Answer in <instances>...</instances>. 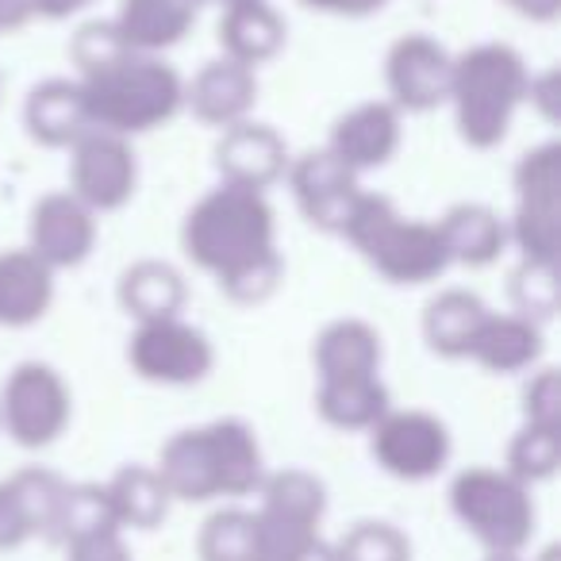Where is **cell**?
Returning <instances> with one entry per match:
<instances>
[{
    "mask_svg": "<svg viewBox=\"0 0 561 561\" xmlns=\"http://www.w3.org/2000/svg\"><path fill=\"white\" fill-rule=\"evenodd\" d=\"M181 250L234 305H262L285 273L270 196L224 181L185 211Z\"/></svg>",
    "mask_w": 561,
    "mask_h": 561,
    "instance_id": "1",
    "label": "cell"
},
{
    "mask_svg": "<svg viewBox=\"0 0 561 561\" xmlns=\"http://www.w3.org/2000/svg\"><path fill=\"white\" fill-rule=\"evenodd\" d=\"M170 500L211 504V500L254 496L265 481V454L257 431L242 420H211L185 427L162 446L154 461Z\"/></svg>",
    "mask_w": 561,
    "mask_h": 561,
    "instance_id": "2",
    "label": "cell"
},
{
    "mask_svg": "<svg viewBox=\"0 0 561 561\" xmlns=\"http://www.w3.org/2000/svg\"><path fill=\"white\" fill-rule=\"evenodd\" d=\"M89 124L101 131L147 135L165 127L185 108V78L158 55H116L112 62L78 73Z\"/></svg>",
    "mask_w": 561,
    "mask_h": 561,
    "instance_id": "3",
    "label": "cell"
},
{
    "mask_svg": "<svg viewBox=\"0 0 561 561\" xmlns=\"http://www.w3.org/2000/svg\"><path fill=\"white\" fill-rule=\"evenodd\" d=\"M527 62L507 43H477L454 55L450 93L458 139L473 150H492L507 139L523 101H527Z\"/></svg>",
    "mask_w": 561,
    "mask_h": 561,
    "instance_id": "4",
    "label": "cell"
},
{
    "mask_svg": "<svg viewBox=\"0 0 561 561\" xmlns=\"http://www.w3.org/2000/svg\"><path fill=\"white\" fill-rule=\"evenodd\" d=\"M339 234L358 250V257L377 277L400 289L431 285L450 270L435 219L404 216L389 196L369 193V188H362Z\"/></svg>",
    "mask_w": 561,
    "mask_h": 561,
    "instance_id": "5",
    "label": "cell"
},
{
    "mask_svg": "<svg viewBox=\"0 0 561 561\" xmlns=\"http://www.w3.org/2000/svg\"><path fill=\"white\" fill-rule=\"evenodd\" d=\"M446 496L454 519L484 546V553H527L535 542V496L504 466H466Z\"/></svg>",
    "mask_w": 561,
    "mask_h": 561,
    "instance_id": "6",
    "label": "cell"
},
{
    "mask_svg": "<svg viewBox=\"0 0 561 561\" xmlns=\"http://www.w3.org/2000/svg\"><path fill=\"white\" fill-rule=\"evenodd\" d=\"M507 250L523 262L558 265L561 250V142H538L512 170Z\"/></svg>",
    "mask_w": 561,
    "mask_h": 561,
    "instance_id": "7",
    "label": "cell"
},
{
    "mask_svg": "<svg viewBox=\"0 0 561 561\" xmlns=\"http://www.w3.org/2000/svg\"><path fill=\"white\" fill-rule=\"evenodd\" d=\"M257 561H293L323 538L328 484L308 469H277L257 484Z\"/></svg>",
    "mask_w": 561,
    "mask_h": 561,
    "instance_id": "8",
    "label": "cell"
},
{
    "mask_svg": "<svg viewBox=\"0 0 561 561\" xmlns=\"http://www.w3.org/2000/svg\"><path fill=\"white\" fill-rule=\"evenodd\" d=\"M73 420V392L47 362H20L0 385V431L20 450H47Z\"/></svg>",
    "mask_w": 561,
    "mask_h": 561,
    "instance_id": "9",
    "label": "cell"
},
{
    "mask_svg": "<svg viewBox=\"0 0 561 561\" xmlns=\"http://www.w3.org/2000/svg\"><path fill=\"white\" fill-rule=\"evenodd\" d=\"M127 366L139 381L162 389H188L201 385L216 366V346L185 316L135 323L127 339Z\"/></svg>",
    "mask_w": 561,
    "mask_h": 561,
    "instance_id": "10",
    "label": "cell"
},
{
    "mask_svg": "<svg viewBox=\"0 0 561 561\" xmlns=\"http://www.w3.org/2000/svg\"><path fill=\"white\" fill-rule=\"evenodd\" d=\"M366 435L377 469L397 481L420 484L450 466V427L427 408H389Z\"/></svg>",
    "mask_w": 561,
    "mask_h": 561,
    "instance_id": "11",
    "label": "cell"
},
{
    "mask_svg": "<svg viewBox=\"0 0 561 561\" xmlns=\"http://www.w3.org/2000/svg\"><path fill=\"white\" fill-rule=\"evenodd\" d=\"M139 188V158L131 139L89 127L70 147V193L96 216L131 204Z\"/></svg>",
    "mask_w": 561,
    "mask_h": 561,
    "instance_id": "12",
    "label": "cell"
},
{
    "mask_svg": "<svg viewBox=\"0 0 561 561\" xmlns=\"http://www.w3.org/2000/svg\"><path fill=\"white\" fill-rule=\"evenodd\" d=\"M454 55L423 32H408L385 50V101L408 116L443 108L450 93Z\"/></svg>",
    "mask_w": 561,
    "mask_h": 561,
    "instance_id": "13",
    "label": "cell"
},
{
    "mask_svg": "<svg viewBox=\"0 0 561 561\" xmlns=\"http://www.w3.org/2000/svg\"><path fill=\"white\" fill-rule=\"evenodd\" d=\"M96 231H101L96 211H89L70 188H58V193H47L32 204L24 247L55 273H62L89 262L96 247Z\"/></svg>",
    "mask_w": 561,
    "mask_h": 561,
    "instance_id": "14",
    "label": "cell"
},
{
    "mask_svg": "<svg viewBox=\"0 0 561 561\" xmlns=\"http://www.w3.org/2000/svg\"><path fill=\"white\" fill-rule=\"evenodd\" d=\"M285 181H289V193L297 201L300 216L328 234L343 231L354 201L362 196V178L354 170H346L328 147H316L289 158Z\"/></svg>",
    "mask_w": 561,
    "mask_h": 561,
    "instance_id": "15",
    "label": "cell"
},
{
    "mask_svg": "<svg viewBox=\"0 0 561 561\" xmlns=\"http://www.w3.org/2000/svg\"><path fill=\"white\" fill-rule=\"evenodd\" d=\"M66 484L50 469H20L0 477V553L20 550L32 538H55Z\"/></svg>",
    "mask_w": 561,
    "mask_h": 561,
    "instance_id": "16",
    "label": "cell"
},
{
    "mask_svg": "<svg viewBox=\"0 0 561 561\" xmlns=\"http://www.w3.org/2000/svg\"><path fill=\"white\" fill-rule=\"evenodd\" d=\"M216 173L224 185L254 188V193H270L277 181H285L289 170V142L280 139L270 124L257 119H242L219 131L216 139Z\"/></svg>",
    "mask_w": 561,
    "mask_h": 561,
    "instance_id": "17",
    "label": "cell"
},
{
    "mask_svg": "<svg viewBox=\"0 0 561 561\" xmlns=\"http://www.w3.org/2000/svg\"><path fill=\"white\" fill-rule=\"evenodd\" d=\"M400 139H404V112H397L389 101H362L331 124L328 150L362 178L389 165L400 150Z\"/></svg>",
    "mask_w": 561,
    "mask_h": 561,
    "instance_id": "18",
    "label": "cell"
},
{
    "mask_svg": "<svg viewBox=\"0 0 561 561\" xmlns=\"http://www.w3.org/2000/svg\"><path fill=\"white\" fill-rule=\"evenodd\" d=\"M254 104H257V70L231 62L224 55L204 62L193 73V81H185V108L201 124L216 127V131L250 119Z\"/></svg>",
    "mask_w": 561,
    "mask_h": 561,
    "instance_id": "19",
    "label": "cell"
},
{
    "mask_svg": "<svg viewBox=\"0 0 561 561\" xmlns=\"http://www.w3.org/2000/svg\"><path fill=\"white\" fill-rule=\"evenodd\" d=\"M58 273L27 247L0 250V328L24 331L47 320L55 308Z\"/></svg>",
    "mask_w": 561,
    "mask_h": 561,
    "instance_id": "20",
    "label": "cell"
},
{
    "mask_svg": "<svg viewBox=\"0 0 561 561\" xmlns=\"http://www.w3.org/2000/svg\"><path fill=\"white\" fill-rule=\"evenodd\" d=\"M285 16L273 9L270 0H239V4H227L219 9L216 20V43H219V55L231 58L239 66H257L273 62L285 47Z\"/></svg>",
    "mask_w": 561,
    "mask_h": 561,
    "instance_id": "21",
    "label": "cell"
},
{
    "mask_svg": "<svg viewBox=\"0 0 561 561\" xmlns=\"http://www.w3.org/2000/svg\"><path fill=\"white\" fill-rule=\"evenodd\" d=\"M108 24L131 55L162 58L193 32L196 4L193 0H119L116 16Z\"/></svg>",
    "mask_w": 561,
    "mask_h": 561,
    "instance_id": "22",
    "label": "cell"
},
{
    "mask_svg": "<svg viewBox=\"0 0 561 561\" xmlns=\"http://www.w3.org/2000/svg\"><path fill=\"white\" fill-rule=\"evenodd\" d=\"M385 362V346L374 323L358 316L331 320L312 343V366L320 381H351V377H377Z\"/></svg>",
    "mask_w": 561,
    "mask_h": 561,
    "instance_id": "23",
    "label": "cell"
},
{
    "mask_svg": "<svg viewBox=\"0 0 561 561\" xmlns=\"http://www.w3.org/2000/svg\"><path fill=\"white\" fill-rule=\"evenodd\" d=\"M27 139L47 150H70L89 131V112L81 101L78 78H47L27 93L24 101Z\"/></svg>",
    "mask_w": 561,
    "mask_h": 561,
    "instance_id": "24",
    "label": "cell"
},
{
    "mask_svg": "<svg viewBox=\"0 0 561 561\" xmlns=\"http://www.w3.org/2000/svg\"><path fill=\"white\" fill-rule=\"evenodd\" d=\"M438 234L450 265H466V270H484V265L500 262L507 250V224L496 208L481 201H461L446 208L435 219Z\"/></svg>",
    "mask_w": 561,
    "mask_h": 561,
    "instance_id": "25",
    "label": "cell"
},
{
    "mask_svg": "<svg viewBox=\"0 0 561 561\" xmlns=\"http://www.w3.org/2000/svg\"><path fill=\"white\" fill-rule=\"evenodd\" d=\"M542 351H546L542 323L527 320L519 312H489L469 362H477V366L496 377H512V374H530L542 362Z\"/></svg>",
    "mask_w": 561,
    "mask_h": 561,
    "instance_id": "26",
    "label": "cell"
},
{
    "mask_svg": "<svg viewBox=\"0 0 561 561\" xmlns=\"http://www.w3.org/2000/svg\"><path fill=\"white\" fill-rule=\"evenodd\" d=\"M492 308L484 305L477 293L469 289H443L427 300L423 308V343H427L431 354L446 362H469L473 354V343L481 335V323Z\"/></svg>",
    "mask_w": 561,
    "mask_h": 561,
    "instance_id": "27",
    "label": "cell"
},
{
    "mask_svg": "<svg viewBox=\"0 0 561 561\" xmlns=\"http://www.w3.org/2000/svg\"><path fill=\"white\" fill-rule=\"evenodd\" d=\"M185 277L178 265L162 262V257H139L131 262L116 280V300L135 323L165 320V316L185 312Z\"/></svg>",
    "mask_w": 561,
    "mask_h": 561,
    "instance_id": "28",
    "label": "cell"
},
{
    "mask_svg": "<svg viewBox=\"0 0 561 561\" xmlns=\"http://www.w3.org/2000/svg\"><path fill=\"white\" fill-rule=\"evenodd\" d=\"M104 496L112 507V523L119 530H154L170 515V492L154 466H124L104 481Z\"/></svg>",
    "mask_w": 561,
    "mask_h": 561,
    "instance_id": "29",
    "label": "cell"
},
{
    "mask_svg": "<svg viewBox=\"0 0 561 561\" xmlns=\"http://www.w3.org/2000/svg\"><path fill=\"white\" fill-rule=\"evenodd\" d=\"M389 408L392 397H389V385L381 381V374L316 385V412L335 431H362L366 435Z\"/></svg>",
    "mask_w": 561,
    "mask_h": 561,
    "instance_id": "30",
    "label": "cell"
},
{
    "mask_svg": "<svg viewBox=\"0 0 561 561\" xmlns=\"http://www.w3.org/2000/svg\"><path fill=\"white\" fill-rule=\"evenodd\" d=\"M196 558L201 561H257V527L254 512L247 507H219L204 519L196 535Z\"/></svg>",
    "mask_w": 561,
    "mask_h": 561,
    "instance_id": "31",
    "label": "cell"
},
{
    "mask_svg": "<svg viewBox=\"0 0 561 561\" xmlns=\"http://www.w3.org/2000/svg\"><path fill=\"white\" fill-rule=\"evenodd\" d=\"M504 469L515 477V481L527 484V489L553 481V473L561 469V431L519 427L512 443H507Z\"/></svg>",
    "mask_w": 561,
    "mask_h": 561,
    "instance_id": "32",
    "label": "cell"
},
{
    "mask_svg": "<svg viewBox=\"0 0 561 561\" xmlns=\"http://www.w3.org/2000/svg\"><path fill=\"white\" fill-rule=\"evenodd\" d=\"M331 550L335 561H412L408 535L385 519H358L339 542H331Z\"/></svg>",
    "mask_w": 561,
    "mask_h": 561,
    "instance_id": "33",
    "label": "cell"
},
{
    "mask_svg": "<svg viewBox=\"0 0 561 561\" xmlns=\"http://www.w3.org/2000/svg\"><path fill=\"white\" fill-rule=\"evenodd\" d=\"M507 293H512V312L546 323L558 312V265L523 262L519 257V265L507 277Z\"/></svg>",
    "mask_w": 561,
    "mask_h": 561,
    "instance_id": "34",
    "label": "cell"
},
{
    "mask_svg": "<svg viewBox=\"0 0 561 561\" xmlns=\"http://www.w3.org/2000/svg\"><path fill=\"white\" fill-rule=\"evenodd\" d=\"M101 527H116L112 523L108 496H104V484H66L62 512H58L55 523L58 542H70V538L89 535V530H101Z\"/></svg>",
    "mask_w": 561,
    "mask_h": 561,
    "instance_id": "35",
    "label": "cell"
},
{
    "mask_svg": "<svg viewBox=\"0 0 561 561\" xmlns=\"http://www.w3.org/2000/svg\"><path fill=\"white\" fill-rule=\"evenodd\" d=\"M523 427L561 431V374L553 366H535L519 392Z\"/></svg>",
    "mask_w": 561,
    "mask_h": 561,
    "instance_id": "36",
    "label": "cell"
},
{
    "mask_svg": "<svg viewBox=\"0 0 561 561\" xmlns=\"http://www.w3.org/2000/svg\"><path fill=\"white\" fill-rule=\"evenodd\" d=\"M124 43L116 39V32H112L108 20H93V24H81L78 32H73L70 39V62L78 66V73H89L96 70V66L112 62L116 55H124Z\"/></svg>",
    "mask_w": 561,
    "mask_h": 561,
    "instance_id": "37",
    "label": "cell"
},
{
    "mask_svg": "<svg viewBox=\"0 0 561 561\" xmlns=\"http://www.w3.org/2000/svg\"><path fill=\"white\" fill-rule=\"evenodd\" d=\"M62 546H66V561H135L119 527L89 530V535H78Z\"/></svg>",
    "mask_w": 561,
    "mask_h": 561,
    "instance_id": "38",
    "label": "cell"
},
{
    "mask_svg": "<svg viewBox=\"0 0 561 561\" xmlns=\"http://www.w3.org/2000/svg\"><path fill=\"white\" fill-rule=\"evenodd\" d=\"M523 108H535L546 124L558 119V112H561V70L558 66H546V70H538V73L530 70L527 101H523Z\"/></svg>",
    "mask_w": 561,
    "mask_h": 561,
    "instance_id": "39",
    "label": "cell"
},
{
    "mask_svg": "<svg viewBox=\"0 0 561 561\" xmlns=\"http://www.w3.org/2000/svg\"><path fill=\"white\" fill-rule=\"evenodd\" d=\"M308 12H320V16H339V20H366L374 12H381L389 0H297Z\"/></svg>",
    "mask_w": 561,
    "mask_h": 561,
    "instance_id": "40",
    "label": "cell"
},
{
    "mask_svg": "<svg viewBox=\"0 0 561 561\" xmlns=\"http://www.w3.org/2000/svg\"><path fill=\"white\" fill-rule=\"evenodd\" d=\"M512 16L527 20V24H553L561 20V0H500Z\"/></svg>",
    "mask_w": 561,
    "mask_h": 561,
    "instance_id": "41",
    "label": "cell"
},
{
    "mask_svg": "<svg viewBox=\"0 0 561 561\" xmlns=\"http://www.w3.org/2000/svg\"><path fill=\"white\" fill-rule=\"evenodd\" d=\"M32 0H0V35L20 32L24 24H32Z\"/></svg>",
    "mask_w": 561,
    "mask_h": 561,
    "instance_id": "42",
    "label": "cell"
},
{
    "mask_svg": "<svg viewBox=\"0 0 561 561\" xmlns=\"http://www.w3.org/2000/svg\"><path fill=\"white\" fill-rule=\"evenodd\" d=\"M93 0H32V12L39 20H70L78 12H85Z\"/></svg>",
    "mask_w": 561,
    "mask_h": 561,
    "instance_id": "43",
    "label": "cell"
},
{
    "mask_svg": "<svg viewBox=\"0 0 561 561\" xmlns=\"http://www.w3.org/2000/svg\"><path fill=\"white\" fill-rule=\"evenodd\" d=\"M293 561H335V550H331L328 538H320V542H312L305 553H297Z\"/></svg>",
    "mask_w": 561,
    "mask_h": 561,
    "instance_id": "44",
    "label": "cell"
},
{
    "mask_svg": "<svg viewBox=\"0 0 561 561\" xmlns=\"http://www.w3.org/2000/svg\"><path fill=\"white\" fill-rule=\"evenodd\" d=\"M530 561H561V546H542Z\"/></svg>",
    "mask_w": 561,
    "mask_h": 561,
    "instance_id": "45",
    "label": "cell"
},
{
    "mask_svg": "<svg viewBox=\"0 0 561 561\" xmlns=\"http://www.w3.org/2000/svg\"><path fill=\"white\" fill-rule=\"evenodd\" d=\"M481 561H527L523 553H484Z\"/></svg>",
    "mask_w": 561,
    "mask_h": 561,
    "instance_id": "46",
    "label": "cell"
},
{
    "mask_svg": "<svg viewBox=\"0 0 561 561\" xmlns=\"http://www.w3.org/2000/svg\"><path fill=\"white\" fill-rule=\"evenodd\" d=\"M196 9H201V4H219V9H227V4H239V0H193Z\"/></svg>",
    "mask_w": 561,
    "mask_h": 561,
    "instance_id": "47",
    "label": "cell"
}]
</instances>
